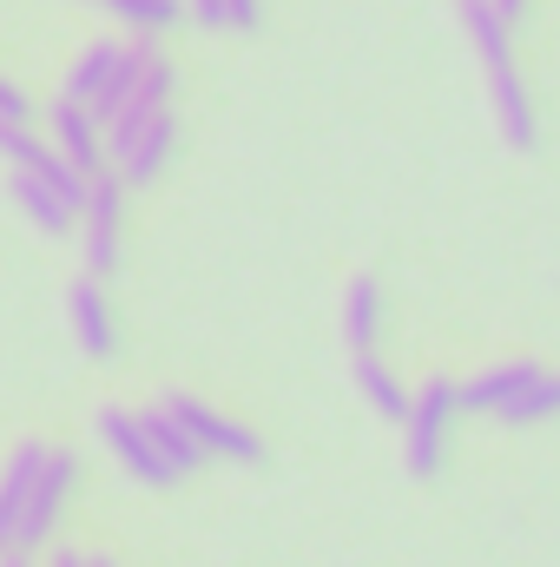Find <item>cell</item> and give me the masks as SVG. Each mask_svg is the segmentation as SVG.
<instances>
[{"instance_id":"cell-1","label":"cell","mask_w":560,"mask_h":567,"mask_svg":"<svg viewBox=\"0 0 560 567\" xmlns=\"http://www.w3.org/2000/svg\"><path fill=\"white\" fill-rule=\"evenodd\" d=\"M462 27H468V40H475V53H481V73H488V106H495V126H501V140L515 145V152H535L541 145V113H535V93H528V80H521V66H515V27L495 13V0H462Z\"/></svg>"},{"instance_id":"cell-2","label":"cell","mask_w":560,"mask_h":567,"mask_svg":"<svg viewBox=\"0 0 560 567\" xmlns=\"http://www.w3.org/2000/svg\"><path fill=\"white\" fill-rule=\"evenodd\" d=\"M145 66V40H133V47H120V40H100V47H86L73 66H66V100H80V106H93L106 126L120 120V106L133 100V80H139Z\"/></svg>"},{"instance_id":"cell-3","label":"cell","mask_w":560,"mask_h":567,"mask_svg":"<svg viewBox=\"0 0 560 567\" xmlns=\"http://www.w3.org/2000/svg\"><path fill=\"white\" fill-rule=\"evenodd\" d=\"M455 416H462V383L435 377V383H422V390H416L409 423H403V462H409V475H416V482L442 475V462H448V435H455Z\"/></svg>"},{"instance_id":"cell-4","label":"cell","mask_w":560,"mask_h":567,"mask_svg":"<svg viewBox=\"0 0 560 567\" xmlns=\"http://www.w3.org/2000/svg\"><path fill=\"white\" fill-rule=\"evenodd\" d=\"M120 231H126V178L120 172H100L93 192H86V212H80V251H86V271L93 278H113L120 271Z\"/></svg>"},{"instance_id":"cell-5","label":"cell","mask_w":560,"mask_h":567,"mask_svg":"<svg viewBox=\"0 0 560 567\" xmlns=\"http://www.w3.org/2000/svg\"><path fill=\"white\" fill-rule=\"evenodd\" d=\"M80 488V462L66 455V449H46V468H40V482H33V495H27V515H20V535H13V548L7 555H20V548H40L53 528H60V515H66V495Z\"/></svg>"},{"instance_id":"cell-6","label":"cell","mask_w":560,"mask_h":567,"mask_svg":"<svg viewBox=\"0 0 560 567\" xmlns=\"http://www.w3.org/2000/svg\"><path fill=\"white\" fill-rule=\"evenodd\" d=\"M165 410L185 423V435L205 449V462L211 455H225V462H265V442L251 435L245 423H231V416H218V410H205L198 396H165Z\"/></svg>"},{"instance_id":"cell-7","label":"cell","mask_w":560,"mask_h":567,"mask_svg":"<svg viewBox=\"0 0 560 567\" xmlns=\"http://www.w3.org/2000/svg\"><path fill=\"white\" fill-rule=\"evenodd\" d=\"M100 442L113 449V462L133 475V482H178V468L158 455V442H152V429H145V416H133V410H100Z\"/></svg>"},{"instance_id":"cell-8","label":"cell","mask_w":560,"mask_h":567,"mask_svg":"<svg viewBox=\"0 0 560 567\" xmlns=\"http://www.w3.org/2000/svg\"><path fill=\"white\" fill-rule=\"evenodd\" d=\"M172 152H178V120H172V113L145 120L139 133H106V158L120 165L126 185H152V178L172 165Z\"/></svg>"},{"instance_id":"cell-9","label":"cell","mask_w":560,"mask_h":567,"mask_svg":"<svg viewBox=\"0 0 560 567\" xmlns=\"http://www.w3.org/2000/svg\"><path fill=\"white\" fill-rule=\"evenodd\" d=\"M46 126H53V145H60L86 178H100V172L113 165V158H106V120H100L93 106H80V100L60 93V100L46 106Z\"/></svg>"},{"instance_id":"cell-10","label":"cell","mask_w":560,"mask_h":567,"mask_svg":"<svg viewBox=\"0 0 560 567\" xmlns=\"http://www.w3.org/2000/svg\"><path fill=\"white\" fill-rule=\"evenodd\" d=\"M66 317H73V343H80L93 363H106V357L120 350V317H113L106 284L93 278V271L73 278V290H66Z\"/></svg>"},{"instance_id":"cell-11","label":"cell","mask_w":560,"mask_h":567,"mask_svg":"<svg viewBox=\"0 0 560 567\" xmlns=\"http://www.w3.org/2000/svg\"><path fill=\"white\" fill-rule=\"evenodd\" d=\"M40 468H46V442H20V449L7 455V468H0V555H7L13 535H20V515H27V495H33Z\"/></svg>"},{"instance_id":"cell-12","label":"cell","mask_w":560,"mask_h":567,"mask_svg":"<svg viewBox=\"0 0 560 567\" xmlns=\"http://www.w3.org/2000/svg\"><path fill=\"white\" fill-rule=\"evenodd\" d=\"M376 337H383V278L356 271L343 284V343L363 357V350H376Z\"/></svg>"},{"instance_id":"cell-13","label":"cell","mask_w":560,"mask_h":567,"mask_svg":"<svg viewBox=\"0 0 560 567\" xmlns=\"http://www.w3.org/2000/svg\"><path fill=\"white\" fill-rule=\"evenodd\" d=\"M13 205L27 212V225H33L40 238H66V231L80 225V212H73V205H66L40 172H13Z\"/></svg>"},{"instance_id":"cell-14","label":"cell","mask_w":560,"mask_h":567,"mask_svg":"<svg viewBox=\"0 0 560 567\" xmlns=\"http://www.w3.org/2000/svg\"><path fill=\"white\" fill-rule=\"evenodd\" d=\"M535 377H541V363H495V370H481V377L462 383V410H475V416H501Z\"/></svg>"},{"instance_id":"cell-15","label":"cell","mask_w":560,"mask_h":567,"mask_svg":"<svg viewBox=\"0 0 560 567\" xmlns=\"http://www.w3.org/2000/svg\"><path fill=\"white\" fill-rule=\"evenodd\" d=\"M356 390H363V403H370L376 416H390V423H409V403H416V396L396 383V370H390L376 350H363V357H356Z\"/></svg>"},{"instance_id":"cell-16","label":"cell","mask_w":560,"mask_h":567,"mask_svg":"<svg viewBox=\"0 0 560 567\" xmlns=\"http://www.w3.org/2000/svg\"><path fill=\"white\" fill-rule=\"evenodd\" d=\"M100 7H106L133 40H158V33H172V27L191 13L185 0H100Z\"/></svg>"},{"instance_id":"cell-17","label":"cell","mask_w":560,"mask_h":567,"mask_svg":"<svg viewBox=\"0 0 560 567\" xmlns=\"http://www.w3.org/2000/svg\"><path fill=\"white\" fill-rule=\"evenodd\" d=\"M145 429H152V442H158V455H165V462H172L178 475H191V468H205V449H198V442L185 435V423H178V416H172L165 403H158V410H145Z\"/></svg>"},{"instance_id":"cell-18","label":"cell","mask_w":560,"mask_h":567,"mask_svg":"<svg viewBox=\"0 0 560 567\" xmlns=\"http://www.w3.org/2000/svg\"><path fill=\"white\" fill-rule=\"evenodd\" d=\"M548 416H560V377H548V370H541V377H535V383H528L508 410H501V423L528 429V423H548Z\"/></svg>"},{"instance_id":"cell-19","label":"cell","mask_w":560,"mask_h":567,"mask_svg":"<svg viewBox=\"0 0 560 567\" xmlns=\"http://www.w3.org/2000/svg\"><path fill=\"white\" fill-rule=\"evenodd\" d=\"M46 152H53V145L33 140V126H13V120H0V158H7L13 172H33Z\"/></svg>"},{"instance_id":"cell-20","label":"cell","mask_w":560,"mask_h":567,"mask_svg":"<svg viewBox=\"0 0 560 567\" xmlns=\"http://www.w3.org/2000/svg\"><path fill=\"white\" fill-rule=\"evenodd\" d=\"M0 120H13V126H33V100H27V86H13L7 73H0Z\"/></svg>"},{"instance_id":"cell-21","label":"cell","mask_w":560,"mask_h":567,"mask_svg":"<svg viewBox=\"0 0 560 567\" xmlns=\"http://www.w3.org/2000/svg\"><path fill=\"white\" fill-rule=\"evenodd\" d=\"M185 7H191V20H198V27H231L225 0H185Z\"/></svg>"},{"instance_id":"cell-22","label":"cell","mask_w":560,"mask_h":567,"mask_svg":"<svg viewBox=\"0 0 560 567\" xmlns=\"http://www.w3.org/2000/svg\"><path fill=\"white\" fill-rule=\"evenodd\" d=\"M495 13H501V20H508V27H515V20H521V13H528V0H495Z\"/></svg>"},{"instance_id":"cell-23","label":"cell","mask_w":560,"mask_h":567,"mask_svg":"<svg viewBox=\"0 0 560 567\" xmlns=\"http://www.w3.org/2000/svg\"><path fill=\"white\" fill-rule=\"evenodd\" d=\"M53 567H86V555H73V548H60V555H53Z\"/></svg>"},{"instance_id":"cell-24","label":"cell","mask_w":560,"mask_h":567,"mask_svg":"<svg viewBox=\"0 0 560 567\" xmlns=\"http://www.w3.org/2000/svg\"><path fill=\"white\" fill-rule=\"evenodd\" d=\"M0 567H27V555H0Z\"/></svg>"},{"instance_id":"cell-25","label":"cell","mask_w":560,"mask_h":567,"mask_svg":"<svg viewBox=\"0 0 560 567\" xmlns=\"http://www.w3.org/2000/svg\"><path fill=\"white\" fill-rule=\"evenodd\" d=\"M86 567H113V561H106V555H86Z\"/></svg>"}]
</instances>
